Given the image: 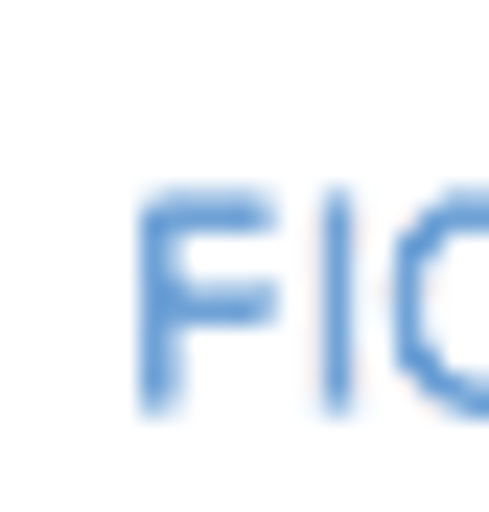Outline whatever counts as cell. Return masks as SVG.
Instances as JSON below:
<instances>
[]
</instances>
